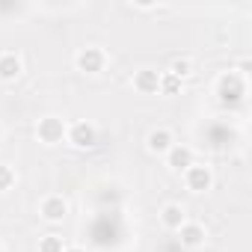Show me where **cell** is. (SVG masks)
Returning <instances> with one entry per match:
<instances>
[{
	"label": "cell",
	"instance_id": "52a82bcc",
	"mask_svg": "<svg viewBox=\"0 0 252 252\" xmlns=\"http://www.w3.org/2000/svg\"><path fill=\"white\" fill-rule=\"evenodd\" d=\"M166 163H169V169H175V172H187V169L196 163V155H193L190 146L175 143V146L166 152Z\"/></svg>",
	"mask_w": 252,
	"mask_h": 252
},
{
	"label": "cell",
	"instance_id": "8fae6325",
	"mask_svg": "<svg viewBox=\"0 0 252 252\" xmlns=\"http://www.w3.org/2000/svg\"><path fill=\"white\" fill-rule=\"evenodd\" d=\"M184 222H187V214H184V208H181V205L169 202V205H163V208H160V225H163L166 231H178Z\"/></svg>",
	"mask_w": 252,
	"mask_h": 252
},
{
	"label": "cell",
	"instance_id": "8992f818",
	"mask_svg": "<svg viewBox=\"0 0 252 252\" xmlns=\"http://www.w3.org/2000/svg\"><path fill=\"white\" fill-rule=\"evenodd\" d=\"M172 146H175V134L169 128H163V125H160V128H152L149 137H146V149L152 155H166Z\"/></svg>",
	"mask_w": 252,
	"mask_h": 252
},
{
	"label": "cell",
	"instance_id": "d6986e66",
	"mask_svg": "<svg viewBox=\"0 0 252 252\" xmlns=\"http://www.w3.org/2000/svg\"><path fill=\"white\" fill-rule=\"evenodd\" d=\"M0 252H3V243H0Z\"/></svg>",
	"mask_w": 252,
	"mask_h": 252
},
{
	"label": "cell",
	"instance_id": "5b68a950",
	"mask_svg": "<svg viewBox=\"0 0 252 252\" xmlns=\"http://www.w3.org/2000/svg\"><path fill=\"white\" fill-rule=\"evenodd\" d=\"M39 214H42L45 222H63L65 214H68V202L63 196H45L39 202Z\"/></svg>",
	"mask_w": 252,
	"mask_h": 252
},
{
	"label": "cell",
	"instance_id": "30bf717a",
	"mask_svg": "<svg viewBox=\"0 0 252 252\" xmlns=\"http://www.w3.org/2000/svg\"><path fill=\"white\" fill-rule=\"evenodd\" d=\"M21 71H24V63H21V57H18V54H12V51L0 54V80H3V83L18 80V77H21Z\"/></svg>",
	"mask_w": 252,
	"mask_h": 252
},
{
	"label": "cell",
	"instance_id": "7a4b0ae2",
	"mask_svg": "<svg viewBox=\"0 0 252 252\" xmlns=\"http://www.w3.org/2000/svg\"><path fill=\"white\" fill-rule=\"evenodd\" d=\"M74 65H77V71H83V74H101L104 65H107V54H104V48H98V45L80 48L77 57H74Z\"/></svg>",
	"mask_w": 252,
	"mask_h": 252
},
{
	"label": "cell",
	"instance_id": "5bb4252c",
	"mask_svg": "<svg viewBox=\"0 0 252 252\" xmlns=\"http://www.w3.org/2000/svg\"><path fill=\"white\" fill-rule=\"evenodd\" d=\"M39 252H65V243L60 234H45L39 237Z\"/></svg>",
	"mask_w": 252,
	"mask_h": 252
},
{
	"label": "cell",
	"instance_id": "ac0fdd59",
	"mask_svg": "<svg viewBox=\"0 0 252 252\" xmlns=\"http://www.w3.org/2000/svg\"><path fill=\"white\" fill-rule=\"evenodd\" d=\"M0 143H3V125H0Z\"/></svg>",
	"mask_w": 252,
	"mask_h": 252
},
{
	"label": "cell",
	"instance_id": "6da1fadb",
	"mask_svg": "<svg viewBox=\"0 0 252 252\" xmlns=\"http://www.w3.org/2000/svg\"><path fill=\"white\" fill-rule=\"evenodd\" d=\"M65 131H68V125H65V119H60V116H45V119H39V125H36V137H39V143H45V146H60V143H65Z\"/></svg>",
	"mask_w": 252,
	"mask_h": 252
},
{
	"label": "cell",
	"instance_id": "277c9868",
	"mask_svg": "<svg viewBox=\"0 0 252 252\" xmlns=\"http://www.w3.org/2000/svg\"><path fill=\"white\" fill-rule=\"evenodd\" d=\"M184 184H187L190 193H205V190H211V187H214V172H211V166L193 163V166L184 172Z\"/></svg>",
	"mask_w": 252,
	"mask_h": 252
},
{
	"label": "cell",
	"instance_id": "3957f363",
	"mask_svg": "<svg viewBox=\"0 0 252 252\" xmlns=\"http://www.w3.org/2000/svg\"><path fill=\"white\" fill-rule=\"evenodd\" d=\"M65 143H71L74 149H92L98 143V131H95V125L89 122H74L68 125V131H65Z\"/></svg>",
	"mask_w": 252,
	"mask_h": 252
},
{
	"label": "cell",
	"instance_id": "9c48e42d",
	"mask_svg": "<svg viewBox=\"0 0 252 252\" xmlns=\"http://www.w3.org/2000/svg\"><path fill=\"white\" fill-rule=\"evenodd\" d=\"M134 89H137L140 95H155V92L160 89V71H155V68H140V71H134Z\"/></svg>",
	"mask_w": 252,
	"mask_h": 252
},
{
	"label": "cell",
	"instance_id": "7c38bea8",
	"mask_svg": "<svg viewBox=\"0 0 252 252\" xmlns=\"http://www.w3.org/2000/svg\"><path fill=\"white\" fill-rule=\"evenodd\" d=\"M243 77H237V74H222L220 77V83H217V92L228 101V98H240L243 95Z\"/></svg>",
	"mask_w": 252,
	"mask_h": 252
},
{
	"label": "cell",
	"instance_id": "4fadbf2b",
	"mask_svg": "<svg viewBox=\"0 0 252 252\" xmlns=\"http://www.w3.org/2000/svg\"><path fill=\"white\" fill-rule=\"evenodd\" d=\"M169 74H172V77H178V80L184 83V80L193 74V60H187V57H175V60H172V65H169Z\"/></svg>",
	"mask_w": 252,
	"mask_h": 252
},
{
	"label": "cell",
	"instance_id": "e0dca14e",
	"mask_svg": "<svg viewBox=\"0 0 252 252\" xmlns=\"http://www.w3.org/2000/svg\"><path fill=\"white\" fill-rule=\"evenodd\" d=\"M65 252H86L83 246H65Z\"/></svg>",
	"mask_w": 252,
	"mask_h": 252
},
{
	"label": "cell",
	"instance_id": "9a60e30c",
	"mask_svg": "<svg viewBox=\"0 0 252 252\" xmlns=\"http://www.w3.org/2000/svg\"><path fill=\"white\" fill-rule=\"evenodd\" d=\"M158 92H163V95H178V92H181V80L172 77L169 71H160V89H158Z\"/></svg>",
	"mask_w": 252,
	"mask_h": 252
},
{
	"label": "cell",
	"instance_id": "ba28073f",
	"mask_svg": "<svg viewBox=\"0 0 252 252\" xmlns=\"http://www.w3.org/2000/svg\"><path fill=\"white\" fill-rule=\"evenodd\" d=\"M178 234H181V246L184 249H202L205 246V237H208L205 234V225L202 222H190V220L178 228Z\"/></svg>",
	"mask_w": 252,
	"mask_h": 252
},
{
	"label": "cell",
	"instance_id": "2e32d148",
	"mask_svg": "<svg viewBox=\"0 0 252 252\" xmlns=\"http://www.w3.org/2000/svg\"><path fill=\"white\" fill-rule=\"evenodd\" d=\"M15 181H18L15 169H12L9 163H0V193H6V190H12V187H15Z\"/></svg>",
	"mask_w": 252,
	"mask_h": 252
}]
</instances>
